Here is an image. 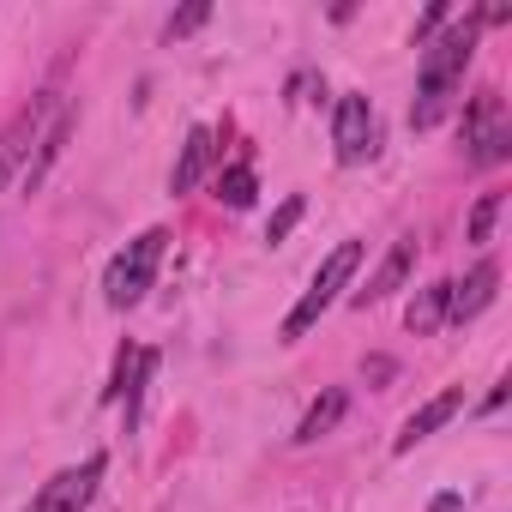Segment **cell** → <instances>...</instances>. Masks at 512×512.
<instances>
[{"label": "cell", "instance_id": "cell-1", "mask_svg": "<svg viewBox=\"0 0 512 512\" xmlns=\"http://www.w3.org/2000/svg\"><path fill=\"white\" fill-rule=\"evenodd\" d=\"M476 31L482 19H452L440 37H428V55H422V79H416V103H410V127H434L452 103V91L464 85V67L476 55Z\"/></svg>", "mask_w": 512, "mask_h": 512}, {"label": "cell", "instance_id": "cell-19", "mask_svg": "<svg viewBox=\"0 0 512 512\" xmlns=\"http://www.w3.org/2000/svg\"><path fill=\"white\" fill-rule=\"evenodd\" d=\"M205 19H211V7H205V0H193V7H181V13L169 19V31H163V37H169V43H175V37H193Z\"/></svg>", "mask_w": 512, "mask_h": 512}, {"label": "cell", "instance_id": "cell-3", "mask_svg": "<svg viewBox=\"0 0 512 512\" xmlns=\"http://www.w3.org/2000/svg\"><path fill=\"white\" fill-rule=\"evenodd\" d=\"M362 241H338L332 253H326V266L314 272V284H308V296L290 308V320H284V344H296V338H308L314 326H320V314L350 290V278H356V266H362Z\"/></svg>", "mask_w": 512, "mask_h": 512}, {"label": "cell", "instance_id": "cell-17", "mask_svg": "<svg viewBox=\"0 0 512 512\" xmlns=\"http://www.w3.org/2000/svg\"><path fill=\"white\" fill-rule=\"evenodd\" d=\"M302 211H308V199H302V193H290V199L272 211V223H266V241H272V247H278V241H290V229L302 223Z\"/></svg>", "mask_w": 512, "mask_h": 512}, {"label": "cell", "instance_id": "cell-10", "mask_svg": "<svg viewBox=\"0 0 512 512\" xmlns=\"http://www.w3.org/2000/svg\"><path fill=\"white\" fill-rule=\"evenodd\" d=\"M416 272V235H404V241H392V253L380 260V272L350 296V308H374V302H386L392 290H404V278Z\"/></svg>", "mask_w": 512, "mask_h": 512}, {"label": "cell", "instance_id": "cell-7", "mask_svg": "<svg viewBox=\"0 0 512 512\" xmlns=\"http://www.w3.org/2000/svg\"><path fill=\"white\" fill-rule=\"evenodd\" d=\"M73 127H79V109H73V103H55V109H49V121H43V133H37V145H31V157H25V169H19L25 193H37V187L49 181V169L61 163V151H67Z\"/></svg>", "mask_w": 512, "mask_h": 512}, {"label": "cell", "instance_id": "cell-4", "mask_svg": "<svg viewBox=\"0 0 512 512\" xmlns=\"http://www.w3.org/2000/svg\"><path fill=\"white\" fill-rule=\"evenodd\" d=\"M332 145H338V163L344 169H356V163L374 157L380 133H374V103L362 91H344L338 97V109H332Z\"/></svg>", "mask_w": 512, "mask_h": 512}, {"label": "cell", "instance_id": "cell-8", "mask_svg": "<svg viewBox=\"0 0 512 512\" xmlns=\"http://www.w3.org/2000/svg\"><path fill=\"white\" fill-rule=\"evenodd\" d=\"M464 145H470V163H506L512 157V127L500 115V97H476V109L464 121Z\"/></svg>", "mask_w": 512, "mask_h": 512}, {"label": "cell", "instance_id": "cell-13", "mask_svg": "<svg viewBox=\"0 0 512 512\" xmlns=\"http://www.w3.org/2000/svg\"><path fill=\"white\" fill-rule=\"evenodd\" d=\"M205 169H211V127H187L181 157H175V169H169V193H193V187L205 181Z\"/></svg>", "mask_w": 512, "mask_h": 512}, {"label": "cell", "instance_id": "cell-5", "mask_svg": "<svg viewBox=\"0 0 512 512\" xmlns=\"http://www.w3.org/2000/svg\"><path fill=\"white\" fill-rule=\"evenodd\" d=\"M103 470H109V458H103V452H91V458H85V464H73V470H55V476L37 488L31 512H85V506L97 500Z\"/></svg>", "mask_w": 512, "mask_h": 512}, {"label": "cell", "instance_id": "cell-16", "mask_svg": "<svg viewBox=\"0 0 512 512\" xmlns=\"http://www.w3.org/2000/svg\"><path fill=\"white\" fill-rule=\"evenodd\" d=\"M253 193H260V181H253V169H247V163L217 169V199H223L229 211H247V205H253Z\"/></svg>", "mask_w": 512, "mask_h": 512}, {"label": "cell", "instance_id": "cell-20", "mask_svg": "<svg viewBox=\"0 0 512 512\" xmlns=\"http://www.w3.org/2000/svg\"><path fill=\"white\" fill-rule=\"evenodd\" d=\"M446 19H452V7H446V0H434V7H428V13L416 19V43H428V37H434V31L446 25Z\"/></svg>", "mask_w": 512, "mask_h": 512}, {"label": "cell", "instance_id": "cell-12", "mask_svg": "<svg viewBox=\"0 0 512 512\" xmlns=\"http://www.w3.org/2000/svg\"><path fill=\"white\" fill-rule=\"evenodd\" d=\"M494 284H500V266L494 260H482L464 284H452V302H446V320L452 326H464V320H476L488 302H494Z\"/></svg>", "mask_w": 512, "mask_h": 512}, {"label": "cell", "instance_id": "cell-11", "mask_svg": "<svg viewBox=\"0 0 512 512\" xmlns=\"http://www.w3.org/2000/svg\"><path fill=\"white\" fill-rule=\"evenodd\" d=\"M458 410H464V386H446L440 398H428V404H422V410H416V416L404 422V434L392 440V452H410V446H422V440H428L434 428H446V422H452Z\"/></svg>", "mask_w": 512, "mask_h": 512}, {"label": "cell", "instance_id": "cell-18", "mask_svg": "<svg viewBox=\"0 0 512 512\" xmlns=\"http://www.w3.org/2000/svg\"><path fill=\"white\" fill-rule=\"evenodd\" d=\"M500 205H506V193H482V199H476V211H470V241H488V235H494Z\"/></svg>", "mask_w": 512, "mask_h": 512}, {"label": "cell", "instance_id": "cell-15", "mask_svg": "<svg viewBox=\"0 0 512 512\" xmlns=\"http://www.w3.org/2000/svg\"><path fill=\"white\" fill-rule=\"evenodd\" d=\"M446 302H452V284H446V278H440V284H428V290H416V302L404 308V326H410L416 338L440 332V326H446Z\"/></svg>", "mask_w": 512, "mask_h": 512}, {"label": "cell", "instance_id": "cell-21", "mask_svg": "<svg viewBox=\"0 0 512 512\" xmlns=\"http://www.w3.org/2000/svg\"><path fill=\"white\" fill-rule=\"evenodd\" d=\"M428 512H464V494H440V500H434Z\"/></svg>", "mask_w": 512, "mask_h": 512}, {"label": "cell", "instance_id": "cell-14", "mask_svg": "<svg viewBox=\"0 0 512 512\" xmlns=\"http://www.w3.org/2000/svg\"><path fill=\"white\" fill-rule=\"evenodd\" d=\"M344 410H350V392L344 386H332V392H320L314 404H308V416H302V428H296V446H314V440H326L338 422H344Z\"/></svg>", "mask_w": 512, "mask_h": 512}, {"label": "cell", "instance_id": "cell-9", "mask_svg": "<svg viewBox=\"0 0 512 512\" xmlns=\"http://www.w3.org/2000/svg\"><path fill=\"white\" fill-rule=\"evenodd\" d=\"M49 97H31V109H19L7 127H0V187H7L19 169H25V157H31V145H37V133H43V121H49Z\"/></svg>", "mask_w": 512, "mask_h": 512}, {"label": "cell", "instance_id": "cell-6", "mask_svg": "<svg viewBox=\"0 0 512 512\" xmlns=\"http://www.w3.org/2000/svg\"><path fill=\"white\" fill-rule=\"evenodd\" d=\"M151 374H157V350H145V344H121V356H115V380H109V404H121V416H127V428H139V404H145V386H151Z\"/></svg>", "mask_w": 512, "mask_h": 512}, {"label": "cell", "instance_id": "cell-2", "mask_svg": "<svg viewBox=\"0 0 512 512\" xmlns=\"http://www.w3.org/2000/svg\"><path fill=\"white\" fill-rule=\"evenodd\" d=\"M163 247H169V229H145V235H133L115 260H109V272H103V302L109 308H139L145 296H151V284H157V266H163Z\"/></svg>", "mask_w": 512, "mask_h": 512}]
</instances>
